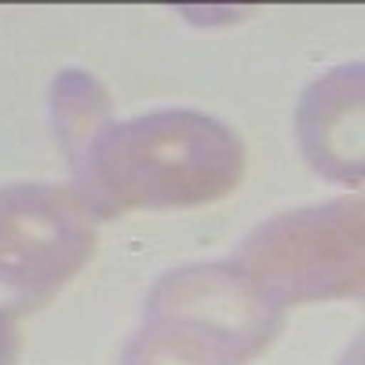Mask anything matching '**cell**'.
<instances>
[{
    "mask_svg": "<svg viewBox=\"0 0 365 365\" xmlns=\"http://www.w3.org/2000/svg\"><path fill=\"white\" fill-rule=\"evenodd\" d=\"M81 197L96 216L190 208L227 197L245 175L241 135L201 110L117 120L81 150Z\"/></svg>",
    "mask_w": 365,
    "mask_h": 365,
    "instance_id": "obj_1",
    "label": "cell"
},
{
    "mask_svg": "<svg viewBox=\"0 0 365 365\" xmlns=\"http://www.w3.org/2000/svg\"><path fill=\"white\" fill-rule=\"evenodd\" d=\"M282 325L285 307L234 259L190 263L154 285L125 365H249Z\"/></svg>",
    "mask_w": 365,
    "mask_h": 365,
    "instance_id": "obj_2",
    "label": "cell"
},
{
    "mask_svg": "<svg viewBox=\"0 0 365 365\" xmlns=\"http://www.w3.org/2000/svg\"><path fill=\"white\" fill-rule=\"evenodd\" d=\"M361 197L303 205L259 223L237 267L289 311L292 303L347 299L361 292Z\"/></svg>",
    "mask_w": 365,
    "mask_h": 365,
    "instance_id": "obj_3",
    "label": "cell"
},
{
    "mask_svg": "<svg viewBox=\"0 0 365 365\" xmlns=\"http://www.w3.org/2000/svg\"><path fill=\"white\" fill-rule=\"evenodd\" d=\"M96 252V212L58 182L0 187V311L48 303Z\"/></svg>",
    "mask_w": 365,
    "mask_h": 365,
    "instance_id": "obj_4",
    "label": "cell"
},
{
    "mask_svg": "<svg viewBox=\"0 0 365 365\" xmlns=\"http://www.w3.org/2000/svg\"><path fill=\"white\" fill-rule=\"evenodd\" d=\"M296 135L314 172L344 187L361 182V63L318 77L299 99Z\"/></svg>",
    "mask_w": 365,
    "mask_h": 365,
    "instance_id": "obj_5",
    "label": "cell"
},
{
    "mask_svg": "<svg viewBox=\"0 0 365 365\" xmlns=\"http://www.w3.org/2000/svg\"><path fill=\"white\" fill-rule=\"evenodd\" d=\"M51 113L63 143L70 150H84L110 113V91L96 73L63 70L51 84Z\"/></svg>",
    "mask_w": 365,
    "mask_h": 365,
    "instance_id": "obj_6",
    "label": "cell"
},
{
    "mask_svg": "<svg viewBox=\"0 0 365 365\" xmlns=\"http://www.w3.org/2000/svg\"><path fill=\"white\" fill-rule=\"evenodd\" d=\"M19 351H22L19 322H15V314L0 311V365H15L19 361Z\"/></svg>",
    "mask_w": 365,
    "mask_h": 365,
    "instance_id": "obj_7",
    "label": "cell"
}]
</instances>
